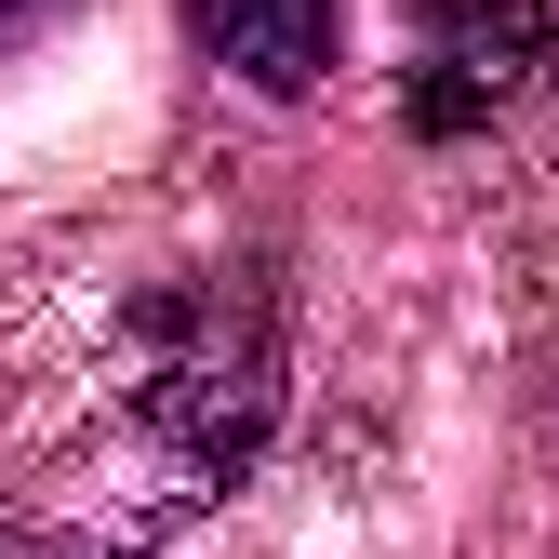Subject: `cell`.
<instances>
[{
    "instance_id": "3957f363",
    "label": "cell",
    "mask_w": 559,
    "mask_h": 559,
    "mask_svg": "<svg viewBox=\"0 0 559 559\" xmlns=\"http://www.w3.org/2000/svg\"><path fill=\"white\" fill-rule=\"evenodd\" d=\"M187 27H200V53H214L227 81L307 94L333 67V40H346V0H187Z\"/></svg>"
},
{
    "instance_id": "6da1fadb",
    "label": "cell",
    "mask_w": 559,
    "mask_h": 559,
    "mask_svg": "<svg viewBox=\"0 0 559 559\" xmlns=\"http://www.w3.org/2000/svg\"><path fill=\"white\" fill-rule=\"evenodd\" d=\"M133 333H147V360H133L147 440L174 453V479L227 493V479L266 453V427H280V320H266V294L187 280V294H160Z\"/></svg>"
},
{
    "instance_id": "277c9868",
    "label": "cell",
    "mask_w": 559,
    "mask_h": 559,
    "mask_svg": "<svg viewBox=\"0 0 559 559\" xmlns=\"http://www.w3.org/2000/svg\"><path fill=\"white\" fill-rule=\"evenodd\" d=\"M0 559H120V546H67V533H0Z\"/></svg>"
},
{
    "instance_id": "7a4b0ae2",
    "label": "cell",
    "mask_w": 559,
    "mask_h": 559,
    "mask_svg": "<svg viewBox=\"0 0 559 559\" xmlns=\"http://www.w3.org/2000/svg\"><path fill=\"white\" fill-rule=\"evenodd\" d=\"M546 27H559V0H413V133H479V120H507L520 81L546 67Z\"/></svg>"
}]
</instances>
